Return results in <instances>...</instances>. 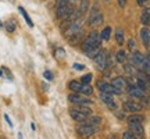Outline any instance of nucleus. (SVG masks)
<instances>
[{
    "label": "nucleus",
    "instance_id": "ddd939ff",
    "mask_svg": "<svg viewBox=\"0 0 150 139\" xmlns=\"http://www.w3.org/2000/svg\"><path fill=\"white\" fill-rule=\"evenodd\" d=\"M111 85H114L115 88H118L120 91H125V89L128 88V82H127V79L122 78V77H115V78H112Z\"/></svg>",
    "mask_w": 150,
    "mask_h": 139
},
{
    "label": "nucleus",
    "instance_id": "c85d7f7f",
    "mask_svg": "<svg viewBox=\"0 0 150 139\" xmlns=\"http://www.w3.org/2000/svg\"><path fill=\"white\" fill-rule=\"evenodd\" d=\"M102 49H100V46H97V48H93V49H91V50H88L86 52V54H88V57L89 59H95L97 54H99V52H100Z\"/></svg>",
    "mask_w": 150,
    "mask_h": 139
},
{
    "label": "nucleus",
    "instance_id": "f03ea898",
    "mask_svg": "<svg viewBox=\"0 0 150 139\" xmlns=\"http://www.w3.org/2000/svg\"><path fill=\"white\" fill-rule=\"evenodd\" d=\"M97 131V128L95 125L92 124H88V123H81V125L76 128V134L82 136V138H91L95 135V132Z\"/></svg>",
    "mask_w": 150,
    "mask_h": 139
},
{
    "label": "nucleus",
    "instance_id": "c756f323",
    "mask_svg": "<svg viewBox=\"0 0 150 139\" xmlns=\"http://www.w3.org/2000/svg\"><path fill=\"white\" fill-rule=\"evenodd\" d=\"M54 56H56L59 60H63L65 57V50L63 48H57L54 50Z\"/></svg>",
    "mask_w": 150,
    "mask_h": 139
},
{
    "label": "nucleus",
    "instance_id": "aec40b11",
    "mask_svg": "<svg viewBox=\"0 0 150 139\" xmlns=\"http://www.w3.org/2000/svg\"><path fill=\"white\" fill-rule=\"evenodd\" d=\"M18 11L21 13V16L24 17V20L27 21L28 27H31V28H32V27H33V22H32V20H31V17L28 16V13H27V11H25V9H24V7H21V6H20V7H18Z\"/></svg>",
    "mask_w": 150,
    "mask_h": 139
},
{
    "label": "nucleus",
    "instance_id": "a211bd4d",
    "mask_svg": "<svg viewBox=\"0 0 150 139\" xmlns=\"http://www.w3.org/2000/svg\"><path fill=\"white\" fill-rule=\"evenodd\" d=\"M145 59H146V57L140 53V52H134L132 61H134V64H136L138 67H140V65H142V63H143V60H145Z\"/></svg>",
    "mask_w": 150,
    "mask_h": 139
},
{
    "label": "nucleus",
    "instance_id": "ea45409f",
    "mask_svg": "<svg viewBox=\"0 0 150 139\" xmlns=\"http://www.w3.org/2000/svg\"><path fill=\"white\" fill-rule=\"evenodd\" d=\"M117 3H118V6H120L121 9H124V7L127 6V0H117Z\"/></svg>",
    "mask_w": 150,
    "mask_h": 139
},
{
    "label": "nucleus",
    "instance_id": "4468645a",
    "mask_svg": "<svg viewBox=\"0 0 150 139\" xmlns=\"http://www.w3.org/2000/svg\"><path fill=\"white\" fill-rule=\"evenodd\" d=\"M70 116L74 121H76V123H85L86 118H88V116H85L83 113H81L79 110H76V109H72V110H71Z\"/></svg>",
    "mask_w": 150,
    "mask_h": 139
},
{
    "label": "nucleus",
    "instance_id": "4c0bfd02",
    "mask_svg": "<svg viewBox=\"0 0 150 139\" xmlns=\"http://www.w3.org/2000/svg\"><path fill=\"white\" fill-rule=\"evenodd\" d=\"M142 100V106H147V107H150V97H142L140 99Z\"/></svg>",
    "mask_w": 150,
    "mask_h": 139
},
{
    "label": "nucleus",
    "instance_id": "6ab92c4d",
    "mask_svg": "<svg viewBox=\"0 0 150 139\" xmlns=\"http://www.w3.org/2000/svg\"><path fill=\"white\" fill-rule=\"evenodd\" d=\"M102 117H100V116H89V117L86 118V121L85 123H88V124H92V125H95V127H96V125H100V124H102Z\"/></svg>",
    "mask_w": 150,
    "mask_h": 139
},
{
    "label": "nucleus",
    "instance_id": "a19ab883",
    "mask_svg": "<svg viewBox=\"0 0 150 139\" xmlns=\"http://www.w3.org/2000/svg\"><path fill=\"white\" fill-rule=\"evenodd\" d=\"M136 1H138V6H140V7H145L147 3V0H136Z\"/></svg>",
    "mask_w": 150,
    "mask_h": 139
},
{
    "label": "nucleus",
    "instance_id": "c03bdc74",
    "mask_svg": "<svg viewBox=\"0 0 150 139\" xmlns=\"http://www.w3.org/2000/svg\"><path fill=\"white\" fill-rule=\"evenodd\" d=\"M68 1H70V4H74V3L76 1V0H68Z\"/></svg>",
    "mask_w": 150,
    "mask_h": 139
},
{
    "label": "nucleus",
    "instance_id": "7c9ffc66",
    "mask_svg": "<svg viewBox=\"0 0 150 139\" xmlns=\"http://www.w3.org/2000/svg\"><path fill=\"white\" fill-rule=\"evenodd\" d=\"M6 31H7V32H10V33L16 31V22L13 21V20H10V21L6 22Z\"/></svg>",
    "mask_w": 150,
    "mask_h": 139
},
{
    "label": "nucleus",
    "instance_id": "412c9836",
    "mask_svg": "<svg viewBox=\"0 0 150 139\" xmlns=\"http://www.w3.org/2000/svg\"><path fill=\"white\" fill-rule=\"evenodd\" d=\"M127 121H128V124H131V123H143V121H145V117L140 116V114H132V116H129V117L127 118Z\"/></svg>",
    "mask_w": 150,
    "mask_h": 139
},
{
    "label": "nucleus",
    "instance_id": "f8f14e48",
    "mask_svg": "<svg viewBox=\"0 0 150 139\" xmlns=\"http://www.w3.org/2000/svg\"><path fill=\"white\" fill-rule=\"evenodd\" d=\"M83 39H85V35H83V31L81 29V31L75 32L74 35H71V36L68 38V42H70V45H72V46H78V45L82 43Z\"/></svg>",
    "mask_w": 150,
    "mask_h": 139
},
{
    "label": "nucleus",
    "instance_id": "c9c22d12",
    "mask_svg": "<svg viewBox=\"0 0 150 139\" xmlns=\"http://www.w3.org/2000/svg\"><path fill=\"white\" fill-rule=\"evenodd\" d=\"M72 68H75L76 71H83V70H85V65L79 64V63H74V64H72Z\"/></svg>",
    "mask_w": 150,
    "mask_h": 139
},
{
    "label": "nucleus",
    "instance_id": "2eb2a0df",
    "mask_svg": "<svg viewBox=\"0 0 150 139\" xmlns=\"http://www.w3.org/2000/svg\"><path fill=\"white\" fill-rule=\"evenodd\" d=\"M140 39H142L143 45L149 49L150 48V29L147 27H145V28H142V29H140Z\"/></svg>",
    "mask_w": 150,
    "mask_h": 139
},
{
    "label": "nucleus",
    "instance_id": "39448f33",
    "mask_svg": "<svg viewBox=\"0 0 150 139\" xmlns=\"http://www.w3.org/2000/svg\"><path fill=\"white\" fill-rule=\"evenodd\" d=\"M107 52L106 50H100L99 54H97L96 57H95V63H96V68L99 71H103V70L106 68V65H107Z\"/></svg>",
    "mask_w": 150,
    "mask_h": 139
},
{
    "label": "nucleus",
    "instance_id": "cd10ccee",
    "mask_svg": "<svg viewBox=\"0 0 150 139\" xmlns=\"http://www.w3.org/2000/svg\"><path fill=\"white\" fill-rule=\"evenodd\" d=\"M110 36H111V28L106 27L102 31V33H100V38H102V40H108V39H110Z\"/></svg>",
    "mask_w": 150,
    "mask_h": 139
},
{
    "label": "nucleus",
    "instance_id": "79ce46f5",
    "mask_svg": "<svg viewBox=\"0 0 150 139\" xmlns=\"http://www.w3.org/2000/svg\"><path fill=\"white\" fill-rule=\"evenodd\" d=\"M4 120H6V121H7V124H8V125H10L11 128H13V123H11L10 117H8V116H7V114H4Z\"/></svg>",
    "mask_w": 150,
    "mask_h": 139
},
{
    "label": "nucleus",
    "instance_id": "5701e85b",
    "mask_svg": "<svg viewBox=\"0 0 150 139\" xmlns=\"http://www.w3.org/2000/svg\"><path fill=\"white\" fill-rule=\"evenodd\" d=\"M140 70H142L146 75H149L150 77V60H147V57L143 60V63H142V65H140Z\"/></svg>",
    "mask_w": 150,
    "mask_h": 139
},
{
    "label": "nucleus",
    "instance_id": "9b49d317",
    "mask_svg": "<svg viewBox=\"0 0 150 139\" xmlns=\"http://www.w3.org/2000/svg\"><path fill=\"white\" fill-rule=\"evenodd\" d=\"M128 93L131 95L132 97H136V99H142V97H145V91L143 89H140L138 85H128Z\"/></svg>",
    "mask_w": 150,
    "mask_h": 139
},
{
    "label": "nucleus",
    "instance_id": "1a4fd4ad",
    "mask_svg": "<svg viewBox=\"0 0 150 139\" xmlns=\"http://www.w3.org/2000/svg\"><path fill=\"white\" fill-rule=\"evenodd\" d=\"M100 99H102L104 104L110 109V110H115L117 109V103L114 102V99H112V95L110 93H106V92H102L100 93Z\"/></svg>",
    "mask_w": 150,
    "mask_h": 139
},
{
    "label": "nucleus",
    "instance_id": "09e8293b",
    "mask_svg": "<svg viewBox=\"0 0 150 139\" xmlns=\"http://www.w3.org/2000/svg\"><path fill=\"white\" fill-rule=\"evenodd\" d=\"M106 1H108V0H106Z\"/></svg>",
    "mask_w": 150,
    "mask_h": 139
},
{
    "label": "nucleus",
    "instance_id": "e433bc0d",
    "mask_svg": "<svg viewBox=\"0 0 150 139\" xmlns=\"http://www.w3.org/2000/svg\"><path fill=\"white\" fill-rule=\"evenodd\" d=\"M135 48H136V43H135V40H134V39H129V40H128V49L134 52Z\"/></svg>",
    "mask_w": 150,
    "mask_h": 139
},
{
    "label": "nucleus",
    "instance_id": "2f4dec72",
    "mask_svg": "<svg viewBox=\"0 0 150 139\" xmlns=\"http://www.w3.org/2000/svg\"><path fill=\"white\" fill-rule=\"evenodd\" d=\"M99 13H100V10L97 9L96 6H95V7H92V10H91V14H89V18H88V22H91L92 20H93V18H95V17H96L97 14H99Z\"/></svg>",
    "mask_w": 150,
    "mask_h": 139
},
{
    "label": "nucleus",
    "instance_id": "423d86ee",
    "mask_svg": "<svg viewBox=\"0 0 150 139\" xmlns=\"http://www.w3.org/2000/svg\"><path fill=\"white\" fill-rule=\"evenodd\" d=\"M70 1L68 0H57V6H56V17L57 18H63L65 16V13L68 10Z\"/></svg>",
    "mask_w": 150,
    "mask_h": 139
},
{
    "label": "nucleus",
    "instance_id": "f3484780",
    "mask_svg": "<svg viewBox=\"0 0 150 139\" xmlns=\"http://www.w3.org/2000/svg\"><path fill=\"white\" fill-rule=\"evenodd\" d=\"M89 7H91V3H89V0H81V1H79V7H78V11H79L81 17L83 16L85 13H88Z\"/></svg>",
    "mask_w": 150,
    "mask_h": 139
},
{
    "label": "nucleus",
    "instance_id": "4be33fe9",
    "mask_svg": "<svg viewBox=\"0 0 150 139\" xmlns=\"http://www.w3.org/2000/svg\"><path fill=\"white\" fill-rule=\"evenodd\" d=\"M68 88H70L72 92H79L81 88H82V82H78V81H71L68 84Z\"/></svg>",
    "mask_w": 150,
    "mask_h": 139
},
{
    "label": "nucleus",
    "instance_id": "0eeeda50",
    "mask_svg": "<svg viewBox=\"0 0 150 139\" xmlns=\"http://www.w3.org/2000/svg\"><path fill=\"white\" fill-rule=\"evenodd\" d=\"M97 86L102 92H106V93H110V95H121L122 93V91H120L118 88H115L111 84H107V82H99Z\"/></svg>",
    "mask_w": 150,
    "mask_h": 139
},
{
    "label": "nucleus",
    "instance_id": "7ed1b4c3",
    "mask_svg": "<svg viewBox=\"0 0 150 139\" xmlns=\"http://www.w3.org/2000/svg\"><path fill=\"white\" fill-rule=\"evenodd\" d=\"M82 24H83V20H82L81 17L76 18V20H74L72 22H70L67 27H64V36L68 39L71 35H74L75 32L81 31V29H82Z\"/></svg>",
    "mask_w": 150,
    "mask_h": 139
},
{
    "label": "nucleus",
    "instance_id": "473e14b6",
    "mask_svg": "<svg viewBox=\"0 0 150 139\" xmlns=\"http://www.w3.org/2000/svg\"><path fill=\"white\" fill-rule=\"evenodd\" d=\"M92 78H93V77H92V74H91V72H89V74L83 75V77L81 78V82H82V84H91Z\"/></svg>",
    "mask_w": 150,
    "mask_h": 139
},
{
    "label": "nucleus",
    "instance_id": "49530a36",
    "mask_svg": "<svg viewBox=\"0 0 150 139\" xmlns=\"http://www.w3.org/2000/svg\"><path fill=\"white\" fill-rule=\"evenodd\" d=\"M0 27H3V22H1V20H0Z\"/></svg>",
    "mask_w": 150,
    "mask_h": 139
},
{
    "label": "nucleus",
    "instance_id": "37998d69",
    "mask_svg": "<svg viewBox=\"0 0 150 139\" xmlns=\"http://www.w3.org/2000/svg\"><path fill=\"white\" fill-rule=\"evenodd\" d=\"M146 92H150V78L147 79V86H146Z\"/></svg>",
    "mask_w": 150,
    "mask_h": 139
},
{
    "label": "nucleus",
    "instance_id": "393cba45",
    "mask_svg": "<svg viewBox=\"0 0 150 139\" xmlns=\"http://www.w3.org/2000/svg\"><path fill=\"white\" fill-rule=\"evenodd\" d=\"M115 60H117V63H125V60H127V53L124 52L122 49H120L115 54Z\"/></svg>",
    "mask_w": 150,
    "mask_h": 139
},
{
    "label": "nucleus",
    "instance_id": "dca6fc26",
    "mask_svg": "<svg viewBox=\"0 0 150 139\" xmlns=\"http://www.w3.org/2000/svg\"><path fill=\"white\" fill-rule=\"evenodd\" d=\"M140 21H142V24L145 27H147L150 24V7H146L145 10H143L142 16H140Z\"/></svg>",
    "mask_w": 150,
    "mask_h": 139
},
{
    "label": "nucleus",
    "instance_id": "72a5a7b5",
    "mask_svg": "<svg viewBox=\"0 0 150 139\" xmlns=\"http://www.w3.org/2000/svg\"><path fill=\"white\" fill-rule=\"evenodd\" d=\"M136 136L134 135V132L132 131H125L122 134V139H135Z\"/></svg>",
    "mask_w": 150,
    "mask_h": 139
},
{
    "label": "nucleus",
    "instance_id": "a878e982",
    "mask_svg": "<svg viewBox=\"0 0 150 139\" xmlns=\"http://www.w3.org/2000/svg\"><path fill=\"white\" fill-rule=\"evenodd\" d=\"M115 40L120 46L124 43V31L121 28H117V31H115Z\"/></svg>",
    "mask_w": 150,
    "mask_h": 139
},
{
    "label": "nucleus",
    "instance_id": "6e6552de",
    "mask_svg": "<svg viewBox=\"0 0 150 139\" xmlns=\"http://www.w3.org/2000/svg\"><path fill=\"white\" fill-rule=\"evenodd\" d=\"M124 110L128 113H138L140 111L143 106H142V103H138V102H134V100H125L122 104Z\"/></svg>",
    "mask_w": 150,
    "mask_h": 139
},
{
    "label": "nucleus",
    "instance_id": "a18cd8bd",
    "mask_svg": "<svg viewBox=\"0 0 150 139\" xmlns=\"http://www.w3.org/2000/svg\"><path fill=\"white\" fill-rule=\"evenodd\" d=\"M146 57H147V60H150V52L147 53V56H146Z\"/></svg>",
    "mask_w": 150,
    "mask_h": 139
},
{
    "label": "nucleus",
    "instance_id": "f704fd0d",
    "mask_svg": "<svg viewBox=\"0 0 150 139\" xmlns=\"http://www.w3.org/2000/svg\"><path fill=\"white\" fill-rule=\"evenodd\" d=\"M43 77H45V79L52 81L53 79V72H52V71H45V72H43Z\"/></svg>",
    "mask_w": 150,
    "mask_h": 139
},
{
    "label": "nucleus",
    "instance_id": "58836bf2",
    "mask_svg": "<svg viewBox=\"0 0 150 139\" xmlns=\"http://www.w3.org/2000/svg\"><path fill=\"white\" fill-rule=\"evenodd\" d=\"M1 70H3V71H4L6 72V75H7V77H8V79H13V75H11V72L10 71H8V68H6V67H1Z\"/></svg>",
    "mask_w": 150,
    "mask_h": 139
},
{
    "label": "nucleus",
    "instance_id": "9d476101",
    "mask_svg": "<svg viewBox=\"0 0 150 139\" xmlns=\"http://www.w3.org/2000/svg\"><path fill=\"white\" fill-rule=\"evenodd\" d=\"M128 125H129V131H132L136 138H143L145 129H143L142 123H131V124H128Z\"/></svg>",
    "mask_w": 150,
    "mask_h": 139
},
{
    "label": "nucleus",
    "instance_id": "b1692460",
    "mask_svg": "<svg viewBox=\"0 0 150 139\" xmlns=\"http://www.w3.org/2000/svg\"><path fill=\"white\" fill-rule=\"evenodd\" d=\"M103 24V16H102V13H99L93 20H92L91 22H89V25H92V27H97V25H102Z\"/></svg>",
    "mask_w": 150,
    "mask_h": 139
},
{
    "label": "nucleus",
    "instance_id": "de8ad7c7",
    "mask_svg": "<svg viewBox=\"0 0 150 139\" xmlns=\"http://www.w3.org/2000/svg\"><path fill=\"white\" fill-rule=\"evenodd\" d=\"M10 1H11V3H14V0H10Z\"/></svg>",
    "mask_w": 150,
    "mask_h": 139
},
{
    "label": "nucleus",
    "instance_id": "20e7f679",
    "mask_svg": "<svg viewBox=\"0 0 150 139\" xmlns=\"http://www.w3.org/2000/svg\"><path fill=\"white\" fill-rule=\"evenodd\" d=\"M68 102L74 103V104H88V106H91L92 103H93L91 99L86 97V95L79 93V92H72V93H70V95H68Z\"/></svg>",
    "mask_w": 150,
    "mask_h": 139
},
{
    "label": "nucleus",
    "instance_id": "f257e3e1",
    "mask_svg": "<svg viewBox=\"0 0 150 139\" xmlns=\"http://www.w3.org/2000/svg\"><path fill=\"white\" fill-rule=\"evenodd\" d=\"M97 46H102V38H100V33L96 32V31H92L81 43V48L85 53L91 49L97 48Z\"/></svg>",
    "mask_w": 150,
    "mask_h": 139
},
{
    "label": "nucleus",
    "instance_id": "bb28decb",
    "mask_svg": "<svg viewBox=\"0 0 150 139\" xmlns=\"http://www.w3.org/2000/svg\"><path fill=\"white\" fill-rule=\"evenodd\" d=\"M92 92H93V89H92V86L89 84H82V88H81L79 93H83L86 96H89V95H92Z\"/></svg>",
    "mask_w": 150,
    "mask_h": 139
}]
</instances>
